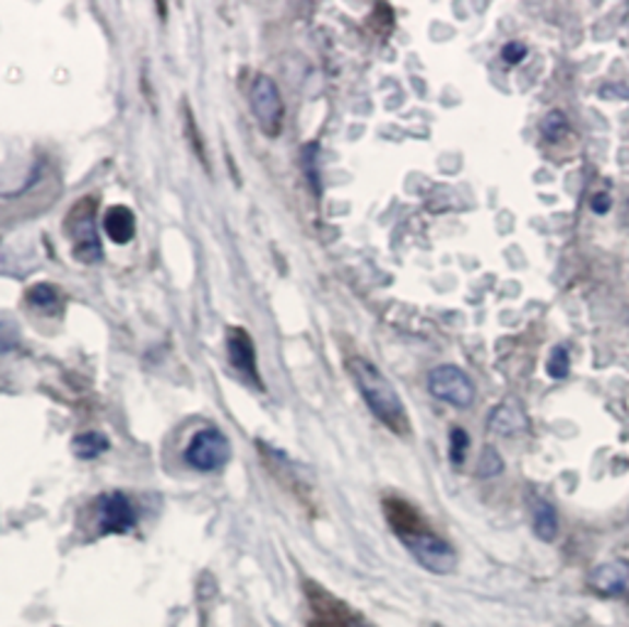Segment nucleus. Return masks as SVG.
Listing matches in <instances>:
<instances>
[{
    "mask_svg": "<svg viewBox=\"0 0 629 627\" xmlns=\"http://www.w3.org/2000/svg\"><path fill=\"white\" fill-rule=\"evenodd\" d=\"M387 517L393 527V532L411 552V556L426 568L430 573H452L458 566V554L448 542H442L428 529L418 527L416 514L411 512L408 505L399 502V499H389L387 502Z\"/></svg>",
    "mask_w": 629,
    "mask_h": 627,
    "instance_id": "obj_1",
    "label": "nucleus"
},
{
    "mask_svg": "<svg viewBox=\"0 0 629 627\" xmlns=\"http://www.w3.org/2000/svg\"><path fill=\"white\" fill-rule=\"evenodd\" d=\"M347 369L354 379V385L359 387V394L371 409V414L377 416L383 426L391 428L393 434L406 436L408 434L406 406H403L399 391L381 375L379 367H373L371 362L364 357H349Z\"/></svg>",
    "mask_w": 629,
    "mask_h": 627,
    "instance_id": "obj_2",
    "label": "nucleus"
},
{
    "mask_svg": "<svg viewBox=\"0 0 629 627\" xmlns=\"http://www.w3.org/2000/svg\"><path fill=\"white\" fill-rule=\"evenodd\" d=\"M96 198H82L64 220V234L72 244V257L79 263H96L102 259V239L96 232Z\"/></svg>",
    "mask_w": 629,
    "mask_h": 627,
    "instance_id": "obj_3",
    "label": "nucleus"
},
{
    "mask_svg": "<svg viewBox=\"0 0 629 627\" xmlns=\"http://www.w3.org/2000/svg\"><path fill=\"white\" fill-rule=\"evenodd\" d=\"M232 458V443L219 428H202L192 436L190 446L185 450V460L190 468L200 470V473H216L222 470Z\"/></svg>",
    "mask_w": 629,
    "mask_h": 627,
    "instance_id": "obj_4",
    "label": "nucleus"
},
{
    "mask_svg": "<svg viewBox=\"0 0 629 627\" xmlns=\"http://www.w3.org/2000/svg\"><path fill=\"white\" fill-rule=\"evenodd\" d=\"M249 102H251V111L259 121L261 131L265 135L275 139L283 131L285 123V106H283V96L278 92V86L271 80V76L259 74L251 84L249 90Z\"/></svg>",
    "mask_w": 629,
    "mask_h": 627,
    "instance_id": "obj_5",
    "label": "nucleus"
},
{
    "mask_svg": "<svg viewBox=\"0 0 629 627\" xmlns=\"http://www.w3.org/2000/svg\"><path fill=\"white\" fill-rule=\"evenodd\" d=\"M428 389L432 397L458 409H467L475 401V385L455 365H440L432 369L428 375Z\"/></svg>",
    "mask_w": 629,
    "mask_h": 627,
    "instance_id": "obj_6",
    "label": "nucleus"
},
{
    "mask_svg": "<svg viewBox=\"0 0 629 627\" xmlns=\"http://www.w3.org/2000/svg\"><path fill=\"white\" fill-rule=\"evenodd\" d=\"M98 534H128L138 524V512L123 493H104L94 502Z\"/></svg>",
    "mask_w": 629,
    "mask_h": 627,
    "instance_id": "obj_7",
    "label": "nucleus"
},
{
    "mask_svg": "<svg viewBox=\"0 0 629 627\" xmlns=\"http://www.w3.org/2000/svg\"><path fill=\"white\" fill-rule=\"evenodd\" d=\"M226 355H229L232 367L239 371V377L246 385H253L259 391L263 389L259 362H256V345L249 332L244 328H229L226 330Z\"/></svg>",
    "mask_w": 629,
    "mask_h": 627,
    "instance_id": "obj_8",
    "label": "nucleus"
},
{
    "mask_svg": "<svg viewBox=\"0 0 629 627\" xmlns=\"http://www.w3.org/2000/svg\"><path fill=\"white\" fill-rule=\"evenodd\" d=\"M590 583L597 593L609 598H625L629 595V564L627 561H607L600 564L593 573H590Z\"/></svg>",
    "mask_w": 629,
    "mask_h": 627,
    "instance_id": "obj_9",
    "label": "nucleus"
},
{
    "mask_svg": "<svg viewBox=\"0 0 629 627\" xmlns=\"http://www.w3.org/2000/svg\"><path fill=\"white\" fill-rule=\"evenodd\" d=\"M489 428L499 436L524 434V430L529 428V416H526V411L517 404V401H505V404L491 411Z\"/></svg>",
    "mask_w": 629,
    "mask_h": 627,
    "instance_id": "obj_10",
    "label": "nucleus"
},
{
    "mask_svg": "<svg viewBox=\"0 0 629 627\" xmlns=\"http://www.w3.org/2000/svg\"><path fill=\"white\" fill-rule=\"evenodd\" d=\"M104 229L111 241L128 244L135 234V214L128 208H123V204H116V208L106 212Z\"/></svg>",
    "mask_w": 629,
    "mask_h": 627,
    "instance_id": "obj_11",
    "label": "nucleus"
},
{
    "mask_svg": "<svg viewBox=\"0 0 629 627\" xmlns=\"http://www.w3.org/2000/svg\"><path fill=\"white\" fill-rule=\"evenodd\" d=\"M531 517H534V532L541 542H554L558 536V514L554 505L541 497H534V502H531Z\"/></svg>",
    "mask_w": 629,
    "mask_h": 627,
    "instance_id": "obj_12",
    "label": "nucleus"
},
{
    "mask_svg": "<svg viewBox=\"0 0 629 627\" xmlns=\"http://www.w3.org/2000/svg\"><path fill=\"white\" fill-rule=\"evenodd\" d=\"M27 303L39 312H55L64 306V296L52 283H37V286L27 288Z\"/></svg>",
    "mask_w": 629,
    "mask_h": 627,
    "instance_id": "obj_13",
    "label": "nucleus"
},
{
    "mask_svg": "<svg viewBox=\"0 0 629 627\" xmlns=\"http://www.w3.org/2000/svg\"><path fill=\"white\" fill-rule=\"evenodd\" d=\"M72 448L79 458L84 460H94L102 453H106L111 443H108V438L104 434H98V430H88V434H79L72 440Z\"/></svg>",
    "mask_w": 629,
    "mask_h": 627,
    "instance_id": "obj_14",
    "label": "nucleus"
},
{
    "mask_svg": "<svg viewBox=\"0 0 629 627\" xmlns=\"http://www.w3.org/2000/svg\"><path fill=\"white\" fill-rule=\"evenodd\" d=\"M541 133H544L548 141H558L560 135L568 133V119L563 111H550L546 119L541 121Z\"/></svg>",
    "mask_w": 629,
    "mask_h": 627,
    "instance_id": "obj_15",
    "label": "nucleus"
},
{
    "mask_svg": "<svg viewBox=\"0 0 629 627\" xmlns=\"http://www.w3.org/2000/svg\"><path fill=\"white\" fill-rule=\"evenodd\" d=\"M548 375L554 379H563L570 369V359H568V350L566 347H554L550 350V357H548Z\"/></svg>",
    "mask_w": 629,
    "mask_h": 627,
    "instance_id": "obj_16",
    "label": "nucleus"
},
{
    "mask_svg": "<svg viewBox=\"0 0 629 627\" xmlns=\"http://www.w3.org/2000/svg\"><path fill=\"white\" fill-rule=\"evenodd\" d=\"M470 446V438L462 428H452L450 434V460L455 465H462V460H465V450Z\"/></svg>",
    "mask_w": 629,
    "mask_h": 627,
    "instance_id": "obj_17",
    "label": "nucleus"
},
{
    "mask_svg": "<svg viewBox=\"0 0 629 627\" xmlns=\"http://www.w3.org/2000/svg\"><path fill=\"white\" fill-rule=\"evenodd\" d=\"M501 468H505V463H501V458H499L497 450L485 448V453H482V460H479V475L482 477L499 475Z\"/></svg>",
    "mask_w": 629,
    "mask_h": 627,
    "instance_id": "obj_18",
    "label": "nucleus"
},
{
    "mask_svg": "<svg viewBox=\"0 0 629 627\" xmlns=\"http://www.w3.org/2000/svg\"><path fill=\"white\" fill-rule=\"evenodd\" d=\"M524 57H526V45H521V43H509L505 45V50H501V60H505L507 64H519Z\"/></svg>",
    "mask_w": 629,
    "mask_h": 627,
    "instance_id": "obj_19",
    "label": "nucleus"
},
{
    "mask_svg": "<svg viewBox=\"0 0 629 627\" xmlns=\"http://www.w3.org/2000/svg\"><path fill=\"white\" fill-rule=\"evenodd\" d=\"M15 338H17L15 326H8V322L0 320V352H5V350L13 347Z\"/></svg>",
    "mask_w": 629,
    "mask_h": 627,
    "instance_id": "obj_20",
    "label": "nucleus"
},
{
    "mask_svg": "<svg viewBox=\"0 0 629 627\" xmlns=\"http://www.w3.org/2000/svg\"><path fill=\"white\" fill-rule=\"evenodd\" d=\"M187 123H190V135H192V141H194V151L204 161V151H202V145H200V135H197V126H194L192 116H187Z\"/></svg>",
    "mask_w": 629,
    "mask_h": 627,
    "instance_id": "obj_21",
    "label": "nucleus"
},
{
    "mask_svg": "<svg viewBox=\"0 0 629 627\" xmlns=\"http://www.w3.org/2000/svg\"><path fill=\"white\" fill-rule=\"evenodd\" d=\"M607 208H609V198H607V194H597V198H593V210H595L597 214H603Z\"/></svg>",
    "mask_w": 629,
    "mask_h": 627,
    "instance_id": "obj_22",
    "label": "nucleus"
},
{
    "mask_svg": "<svg viewBox=\"0 0 629 627\" xmlns=\"http://www.w3.org/2000/svg\"><path fill=\"white\" fill-rule=\"evenodd\" d=\"M357 627H367V625H364V623H359V625H357Z\"/></svg>",
    "mask_w": 629,
    "mask_h": 627,
    "instance_id": "obj_23",
    "label": "nucleus"
}]
</instances>
